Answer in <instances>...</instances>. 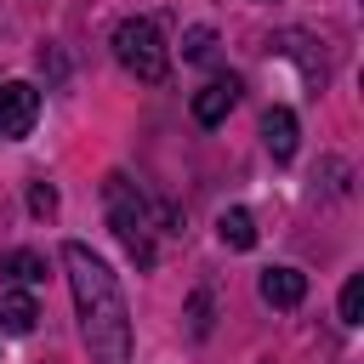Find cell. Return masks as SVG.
<instances>
[{
    "label": "cell",
    "mask_w": 364,
    "mask_h": 364,
    "mask_svg": "<svg viewBox=\"0 0 364 364\" xmlns=\"http://www.w3.org/2000/svg\"><path fill=\"white\" fill-rule=\"evenodd\" d=\"M301 296H307V273H296V267H267L262 273V301L267 307H301Z\"/></svg>",
    "instance_id": "obj_6"
},
{
    "label": "cell",
    "mask_w": 364,
    "mask_h": 364,
    "mask_svg": "<svg viewBox=\"0 0 364 364\" xmlns=\"http://www.w3.org/2000/svg\"><path fill=\"white\" fill-rule=\"evenodd\" d=\"M114 57H119V68L136 74L142 85H159V80L171 74V46H165V34H159L148 17H125V23L114 28Z\"/></svg>",
    "instance_id": "obj_3"
},
{
    "label": "cell",
    "mask_w": 364,
    "mask_h": 364,
    "mask_svg": "<svg viewBox=\"0 0 364 364\" xmlns=\"http://www.w3.org/2000/svg\"><path fill=\"white\" fill-rule=\"evenodd\" d=\"M262 142H267L273 159H290L296 154V114L290 108H267L262 114Z\"/></svg>",
    "instance_id": "obj_7"
},
{
    "label": "cell",
    "mask_w": 364,
    "mask_h": 364,
    "mask_svg": "<svg viewBox=\"0 0 364 364\" xmlns=\"http://www.w3.org/2000/svg\"><path fill=\"white\" fill-rule=\"evenodd\" d=\"M6 273H11L17 284H46V256H34V250H11V256H6Z\"/></svg>",
    "instance_id": "obj_10"
},
{
    "label": "cell",
    "mask_w": 364,
    "mask_h": 364,
    "mask_svg": "<svg viewBox=\"0 0 364 364\" xmlns=\"http://www.w3.org/2000/svg\"><path fill=\"white\" fill-rule=\"evenodd\" d=\"M34 318H40V307H34V296H28V290L0 296V330H6V336H28V330H34Z\"/></svg>",
    "instance_id": "obj_8"
},
{
    "label": "cell",
    "mask_w": 364,
    "mask_h": 364,
    "mask_svg": "<svg viewBox=\"0 0 364 364\" xmlns=\"http://www.w3.org/2000/svg\"><path fill=\"white\" fill-rule=\"evenodd\" d=\"M34 119H40V91H34L28 80H6V85H0V142L28 136Z\"/></svg>",
    "instance_id": "obj_4"
},
{
    "label": "cell",
    "mask_w": 364,
    "mask_h": 364,
    "mask_svg": "<svg viewBox=\"0 0 364 364\" xmlns=\"http://www.w3.org/2000/svg\"><path fill=\"white\" fill-rule=\"evenodd\" d=\"M233 102H239V80H233V74H216L210 85L193 91V119H199V125H222V119L233 114Z\"/></svg>",
    "instance_id": "obj_5"
},
{
    "label": "cell",
    "mask_w": 364,
    "mask_h": 364,
    "mask_svg": "<svg viewBox=\"0 0 364 364\" xmlns=\"http://www.w3.org/2000/svg\"><path fill=\"white\" fill-rule=\"evenodd\" d=\"M63 267H68V290H74V313H80L91 364H131V313H125V296H119V279L108 273V262L91 245L68 239Z\"/></svg>",
    "instance_id": "obj_1"
},
{
    "label": "cell",
    "mask_w": 364,
    "mask_h": 364,
    "mask_svg": "<svg viewBox=\"0 0 364 364\" xmlns=\"http://www.w3.org/2000/svg\"><path fill=\"white\" fill-rule=\"evenodd\" d=\"M188 324H193V336H210V296L205 290L188 301Z\"/></svg>",
    "instance_id": "obj_13"
},
{
    "label": "cell",
    "mask_w": 364,
    "mask_h": 364,
    "mask_svg": "<svg viewBox=\"0 0 364 364\" xmlns=\"http://www.w3.org/2000/svg\"><path fill=\"white\" fill-rule=\"evenodd\" d=\"M210 51H216V34H210V28H205V23H199V28H188V34H182V57H188V63H205V57H210Z\"/></svg>",
    "instance_id": "obj_12"
},
{
    "label": "cell",
    "mask_w": 364,
    "mask_h": 364,
    "mask_svg": "<svg viewBox=\"0 0 364 364\" xmlns=\"http://www.w3.org/2000/svg\"><path fill=\"white\" fill-rule=\"evenodd\" d=\"M216 233H222L228 250H250V245H256V222H250V210H222V216H216Z\"/></svg>",
    "instance_id": "obj_9"
},
{
    "label": "cell",
    "mask_w": 364,
    "mask_h": 364,
    "mask_svg": "<svg viewBox=\"0 0 364 364\" xmlns=\"http://www.w3.org/2000/svg\"><path fill=\"white\" fill-rule=\"evenodd\" d=\"M102 205H108V222H114L119 245H125L142 267H154V216H148V199L136 193V182L114 171V176L102 182Z\"/></svg>",
    "instance_id": "obj_2"
},
{
    "label": "cell",
    "mask_w": 364,
    "mask_h": 364,
    "mask_svg": "<svg viewBox=\"0 0 364 364\" xmlns=\"http://www.w3.org/2000/svg\"><path fill=\"white\" fill-rule=\"evenodd\" d=\"M358 318H364V273L341 284V324H358Z\"/></svg>",
    "instance_id": "obj_11"
},
{
    "label": "cell",
    "mask_w": 364,
    "mask_h": 364,
    "mask_svg": "<svg viewBox=\"0 0 364 364\" xmlns=\"http://www.w3.org/2000/svg\"><path fill=\"white\" fill-rule=\"evenodd\" d=\"M28 210H34V216H51V210H57V188L34 182V188H28Z\"/></svg>",
    "instance_id": "obj_14"
}]
</instances>
